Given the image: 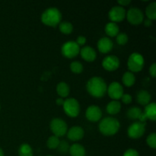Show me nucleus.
I'll use <instances>...</instances> for the list:
<instances>
[{
	"mask_svg": "<svg viewBox=\"0 0 156 156\" xmlns=\"http://www.w3.org/2000/svg\"><path fill=\"white\" fill-rule=\"evenodd\" d=\"M146 143L148 146L152 149H155L156 148V134L155 133L149 134L146 139Z\"/></svg>",
	"mask_w": 156,
	"mask_h": 156,
	"instance_id": "nucleus-31",
	"label": "nucleus"
},
{
	"mask_svg": "<svg viewBox=\"0 0 156 156\" xmlns=\"http://www.w3.org/2000/svg\"><path fill=\"white\" fill-rule=\"evenodd\" d=\"M76 42L79 47H80V46L85 45V43H86V37L84 36H79L77 39H76Z\"/></svg>",
	"mask_w": 156,
	"mask_h": 156,
	"instance_id": "nucleus-35",
	"label": "nucleus"
},
{
	"mask_svg": "<svg viewBox=\"0 0 156 156\" xmlns=\"http://www.w3.org/2000/svg\"><path fill=\"white\" fill-rule=\"evenodd\" d=\"M85 117L89 121L98 122L101 119L102 111L99 107L96 105H91L85 111Z\"/></svg>",
	"mask_w": 156,
	"mask_h": 156,
	"instance_id": "nucleus-13",
	"label": "nucleus"
},
{
	"mask_svg": "<svg viewBox=\"0 0 156 156\" xmlns=\"http://www.w3.org/2000/svg\"><path fill=\"white\" fill-rule=\"evenodd\" d=\"M64 112L70 117H76L80 113V105L79 101L73 98H69L64 100L62 105Z\"/></svg>",
	"mask_w": 156,
	"mask_h": 156,
	"instance_id": "nucleus-5",
	"label": "nucleus"
},
{
	"mask_svg": "<svg viewBox=\"0 0 156 156\" xmlns=\"http://www.w3.org/2000/svg\"><path fill=\"white\" fill-rule=\"evenodd\" d=\"M121 109V104L118 101H114L109 102L108 105H107V112L111 115H114V114H118Z\"/></svg>",
	"mask_w": 156,
	"mask_h": 156,
	"instance_id": "nucleus-21",
	"label": "nucleus"
},
{
	"mask_svg": "<svg viewBox=\"0 0 156 156\" xmlns=\"http://www.w3.org/2000/svg\"><path fill=\"white\" fill-rule=\"evenodd\" d=\"M69 86L66 82H59L56 86V92L62 98L68 97L69 94Z\"/></svg>",
	"mask_w": 156,
	"mask_h": 156,
	"instance_id": "nucleus-22",
	"label": "nucleus"
},
{
	"mask_svg": "<svg viewBox=\"0 0 156 156\" xmlns=\"http://www.w3.org/2000/svg\"><path fill=\"white\" fill-rule=\"evenodd\" d=\"M0 110H1V106H0Z\"/></svg>",
	"mask_w": 156,
	"mask_h": 156,
	"instance_id": "nucleus-42",
	"label": "nucleus"
},
{
	"mask_svg": "<svg viewBox=\"0 0 156 156\" xmlns=\"http://www.w3.org/2000/svg\"><path fill=\"white\" fill-rule=\"evenodd\" d=\"M105 33L109 37H114L120 33V27L116 23L109 22L105 25Z\"/></svg>",
	"mask_w": 156,
	"mask_h": 156,
	"instance_id": "nucleus-19",
	"label": "nucleus"
},
{
	"mask_svg": "<svg viewBox=\"0 0 156 156\" xmlns=\"http://www.w3.org/2000/svg\"><path fill=\"white\" fill-rule=\"evenodd\" d=\"M59 142L60 140H59L57 136H51L50 137H49V139L47 140V147L50 149H57L58 146L59 144Z\"/></svg>",
	"mask_w": 156,
	"mask_h": 156,
	"instance_id": "nucleus-28",
	"label": "nucleus"
},
{
	"mask_svg": "<svg viewBox=\"0 0 156 156\" xmlns=\"http://www.w3.org/2000/svg\"><path fill=\"white\" fill-rule=\"evenodd\" d=\"M88 92L94 98H102L107 93L108 86L105 81L99 76H94L88 81L86 85Z\"/></svg>",
	"mask_w": 156,
	"mask_h": 156,
	"instance_id": "nucleus-1",
	"label": "nucleus"
},
{
	"mask_svg": "<svg viewBox=\"0 0 156 156\" xmlns=\"http://www.w3.org/2000/svg\"><path fill=\"white\" fill-rule=\"evenodd\" d=\"M143 113L146 116L148 120L155 121L156 119V105L155 102H152V103H149L146 105L145 111Z\"/></svg>",
	"mask_w": 156,
	"mask_h": 156,
	"instance_id": "nucleus-18",
	"label": "nucleus"
},
{
	"mask_svg": "<svg viewBox=\"0 0 156 156\" xmlns=\"http://www.w3.org/2000/svg\"><path fill=\"white\" fill-rule=\"evenodd\" d=\"M123 156H140V154L136 149H129L124 152Z\"/></svg>",
	"mask_w": 156,
	"mask_h": 156,
	"instance_id": "nucleus-34",
	"label": "nucleus"
},
{
	"mask_svg": "<svg viewBox=\"0 0 156 156\" xmlns=\"http://www.w3.org/2000/svg\"><path fill=\"white\" fill-rule=\"evenodd\" d=\"M142 110L138 107H132L126 112V116L130 120H138L142 114Z\"/></svg>",
	"mask_w": 156,
	"mask_h": 156,
	"instance_id": "nucleus-24",
	"label": "nucleus"
},
{
	"mask_svg": "<svg viewBox=\"0 0 156 156\" xmlns=\"http://www.w3.org/2000/svg\"><path fill=\"white\" fill-rule=\"evenodd\" d=\"M107 91L111 99L114 101H117L121 98L122 95L123 94V88L119 82H114L110 84Z\"/></svg>",
	"mask_w": 156,
	"mask_h": 156,
	"instance_id": "nucleus-11",
	"label": "nucleus"
},
{
	"mask_svg": "<svg viewBox=\"0 0 156 156\" xmlns=\"http://www.w3.org/2000/svg\"><path fill=\"white\" fill-rule=\"evenodd\" d=\"M126 10L122 6H114L111 8V10L109 11L108 13V16H109L110 20L111 22H120L124 20L125 17H126Z\"/></svg>",
	"mask_w": 156,
	"mask_h": 156,
	"instance_id": "nucleus-10",
	"label": "nucleus"
},
{
	"mask_svg": "<svg viewBox=\"0 0 156 156\" xmlns=\"http://www.w3.org/2000/svg\"><path fill=\"white\" fill-rule=\"evenodd\" d=\"M149 74L151 75L152 78H155L156 76V64L153 63L149 68Z\"/></svg>",
	"mask_w": 156,
	"mask_h": 156,
	"instance_id": "nucleus-36",
	"label": "nucleus"
},
{
	"mask_svg": "<svg viewBox=\"0 0 156 156\" xmlns=\"http://www.w3.org/2000/svg\"><path fill=\"white\" fill-rule=\"evenodd\" d=\"M146 132V123L135 122L129 126L127 129V134L129 138L139 139L143 136Z\"/></svg>",
	"mask_w": 156,
	"mask_h": 156,
	"instance_id": "nucleus-8",
	"label": "nucleus"
},
{
	"mask_svg": "<svg viewBox=\"0 0 156 156\" xmlns=\"http://www.w3.org/2000/svg\"><path fill=\"white\" fill-rule=\"evenodd\" d=\"M80 55L83 59L87 62H93L97 57V53L93 47L87 46L80 49Z\"/></svg>",
	"mask_w": 156,
	"mask_h": 156,
	"instance_id": "nucleus-15",
	"label": "nucleus"
},
{
	"mask_svg": "<svg viewBox=\"0 0 156 156\" xmlns=\"http://www.w3.org/2000/svg\"><path fill=\"white\" fill-rule=\"evenodd\" d=\"M69 152L71 156H85V149L83 146L79 143H75L69 147Z\"/></svg>",
	"mask_w": 156,
	"mask_h": 156,
	"instance_id": "nucleus-20",
	"label": "nucleus"
},
{
	"mask_svg": "<svg viewBox=\"0 0 156 156\" xmlns=\"http://www.w3.org/2000/svg\"><path fill=\"white\" fill-rule=\"evenodd\" d=\"M56 105H62H62H63V103H64V99L62 98H59L56 99Z\"/></svg>",
	"mask_w": 156,
	"mask_h": 156,
	"instance_id": "nucleus-39",
	"label": "nucleus"
},
{
	"mask_svg": "<svg viewBox=\"0 0 156 156\" xmlns=\"http://www.w3.org/2000/svg\"><path fill=\"white\" fill-rule=\"evenodd\" d=\"M145 59L143 55L139 53H133L129 56L128 59L127 66L129 72L131 73H138L144 67Z\"/></svg>",
	"mask_w": 156,
	"mask_h": 156,
	"instance_id": "nucleus-4",
	"label": "nucleus"
},
{
	"mask_svg": "<svg viewBox=\"0 0 156 156\" xmlns=\"http://www.w3.org/2000/svg\"><path fill=\"white\" fill-rule=\"evenodd\" d=\"M47 156H53V155H47Z\"/></svg>",
	"mask_w": 156,
	"mask_h": 156,
	"instance_id": "nucleus-41",
	"label": "nucleus"
},
{
	"mask_svg": "<svg viewBox=\"0 0 156 156\" xmlns=\"http://www.w3.org/2000/svg\"><path fill=\"white\" fill-rule=\"evenodd\" d=\"M0 156H4V152H3L2 149L0 148Z\"/></svg>",
	"mask_w": 156,
	"mask_h": 156,
	"instance_id": "nucleus-40",
	"label": "nucleus"
},
{
	"mask_svg": "<svg viewBox=\"0 0 156 156\" xmlns=\"http://www.w3.org/2000/svg\"><path fill=\"white\" fill-rule=\"evenodd\" d=\"M69 145L68 142H66V140H62V141L59 142V144L58 146L57 149L59 150V152L62 154H66L69 152Z\"/></svg>",
	"mask_w": 156,
	"mask_h": 156,
	"instance_id": "nucleus-30",
	"label": "nucleus"
},
{
	"mask_svg": "<svg viewBox=\"0 0 156 156\" xmlns=\"http://www.w3.org/2000/svg\"><path fill=\"white\" fill-rule=\"evenodd\" d=\"M59 30L64 34H69L73 32V24L69 21H63L59 24Z\"/></svg>",
	"mask_w": 156,
	"mask_h": 156,
	"instance_id": "nucleus-27",
	"label": "nucleus"
},
{
	"mask_svg": "<svg viewBox=\"0 0 156 156\" xmlns=\"http://www.w3.org/2000/svg\"><path fill=\"white\" fill-rule=\"evenodd\" d=\"M122 81H123V83L125 86L131 87L135 84L136 77L133 73H131V72H126L123 74Z\"/></svg>",
	"mask_w": 156,
	"mask_h": 156,
	"instance_id": "nucleus-23",
	"label": "nucleus"
},
{
	"mask_svg": "<svg viewBox=\"0 0 156 156\" xmlns=\"http://www.w3.org/2000/svg\"><path fill=\"white\" fill-rule=\"evenodd\" d=\"M126 15L128 21L133 25H139L143 23L144 20V15L143 12L138 8L133 7L129 9L126 12Z\"/></svg>",
	"mask_w": 156,
	"mask_h": 156,
	"instance_id": "nucleus-9",
	"label": "nucleus"
},
{
	"mask_svg": "<svg viewBox=\"0 0 156 156\" xmlns=\"http://www.w3.org/2000/svg\"><path fill=\"white\" fill-rule=\"evenodd\" d=\"M19 156H33V149L27 143H24L20 146L18 149Z\"/></svg>",
	"mask_w": 156,
	"mask_h": 156,
	"instance_id": "nucleus-25",
	"label": "nucleus"
},
{
	"mask_svg": "<svg viewBox=\"0 0 156 156\" xmlns=\"http://www.w3.org/2000/svg\"><path fill=\"white\" fill-rule=\"evenodd\" d=\"M121 101L123 103L126 104V105H129L132 101V97L129 95V94H123L121 97Z\"/></svg>",
	"mask_w": 156,
	"mask_h": 156,
	"instance_id": "nucleus-33",
	"label": "nucleus"
},
{
	"mask_svg": "<svg viewBox=\"0 0 156 156\" xmlns=\"http://www.w3.org/2000/svg\"><path fill=\"white\" fill-rule=\"evenodd\" d=\"M151 98H152V96H151L150 93L146 90H141L139 91L136 95L137 102L140 105H145V106L150 103Z\"/></svg>",
	"mask_w": 156,
	"mask_h": 156,
	"instance_id": "nucleus-17",
	"label": "nucleus"
},
{
	"mask_svg": "<svg viewBox=\"0 0 156 156\" xmlns=\"http://www.w3.org/2000/svg\"><path fill=\"white\" fill-rule=\"evenodd\" d=\"M66 134L69 140L73 142H76L83 138L84 135H85V131H84L83 128L81 126H74L68 129Z\"/></svg>",
	"mask_w": 156,
	"mask_h": 156,
	"instance_id": "nucleus-14",
	"label": "nucleus"
},
{
	"mask_svg": "<svg viewBox=\"0 0 156 156\" xmlns=\"http://www.w3.org/2000/svg\"><path fill=\"white\" fill-rule=\"evenodd\" d=\"M102 66L107 71H115L120 66V59L114 55L108 56L102 61Z\"/></svg>",
	"mask_w": 156,
	"mask_h": 156,
	"instance_id": "nucleus-12",
	"label": "nucleus"
},
{
	"mask_svg": "<svg viewBox=\"0 0 156 156\" xmlns=\"http://www.w3.org/2000/svg\"><path fill=\"white\" fill-rule=\"evenodd\" d=\"M62 14L56 8H49L43 12L41 15V21L45 25L50 27H56L60 23Z\"/></svg>",
	"mask_w": 156,
	"mask_h": 156,
	"instance_id": "nucleus-3",
	"label": "nucleus"
},
{
	"mask_svg": "<svg viewBox=\"0 0 156 156\" xmlns=\"http://www.w3.org/2000/svg\"><path fill=\"white\" fill-rule=\"evenodd\" d=\"M143 21H144L145 26H146V27H150V26H152V21H151L149 18H146V19L143 20Z\"/></svg>",
	"mask_w": 156,
	"mask_h": 156,
	"instance_id": "nucleus-38",
	"label": "nucleus"
},
{
	"mask_svg": "<svg viewBox=\"0 0 156 156\" xmlns=\"http://www.w3.org/2000/svg\"><path fill=\"white\" fill-rule=\"evenodd\" d=\"M117 2H118V4L120 5H121L123 7V6L128 5L131 2V1H129V0H119V1H117Z\"/></svg>",
	"mask_w": 156,
	"mask_h": 156,
	"instance_id": "nucleus-37",
	"label": "nucleus"
},
{
	"mask_svg": "<svg viewBox=\"0 0 156 156\" xmlns=\"http://www.w3.org/2000/svg\"><path fill=\"white\" fill-rule=\"evenodd\" d=\"M99 130L104 136H114L119 131L120 127V122L114 117H108L102 119L99 123Z\"/></svg>",
	"mask_w": 156,
	"mask_h": 156,
	"instance_id": "nucleus-2",
	"label": "nucleus"
},
{
	"mask_svg": "<svg viewBox=\"0 0 156 156\" xmlns=\"http://www.w3.org/2000/svg\"><path fill=\"white\" fill-rule=\"evenodd\" d=\"M117 42L119 45H125L128 42V35L125 33H119L117 35Z\"/></svg>",
	"mask_w": 156,
	"mask_h": 156,
	"instance_id": "nucleus-32",
	"label": "nucleus"
},
{
	"mask_svg": "<svg viewBox=\"0 0 156 156\" xmlns=\"http://www.w3.org/2000/svg\"><path fill=\"white\" fill-rule=\"evenodd\" d=\"M70 69L76 74H80L83 71V65L79 61H74L70 64Z\"/></svg>",
	"mask_w": 156,
	"mask_h": 156,
	"instance_id": "nucleus-29",
	"label": "nucleus"
},
{
	"mask_svg": "<svg viewBox=\"0 0 156 156\" xmlns=\"http://www.w3.org/2000/svg\"><path fill=\"white\" fill-rule=\"evenodd\" d=\"M113 41L109 37H102L98 42V50L102 53H108L111 51L113 48Z\"/></svg>",
	"mask_w": 156,
	"mask_h": 156,
	"instance_id": "nucleus-16",
	"label": "nucleus"
},
{
	"mask_svg": "<svg viewBox=\"0 0 156 156\" xmlns=\"http://www.w3.org/2000/svg\"><path fill=\"white\" fill-rule=\"evenodd\" d=\"M80 47L76 41H67L62 47V54L68 59H72L78 56L80 53Z\"/></svg>",
	"mask_w": 156,
	"mask_h": 156,
	"instance_id": "nucleus-7",
	"label": "nucleus"
},
{
	"mask_svg": "<svg viewBox=\"0 0 156 156\" xmlns=\"http://www.w3.org/2000/svg\"><path fill=\"white\" fill-rule=\"evenodd\" d=\"M50 129L54 136L59 138L66 134L68 131V126L62 119L54 118L50 122Z\"/></svg>",
	"mask_w": 156,
	"mask_h": 156,
	"instance_id": "nucleus-6",
	"label": "nucleus"
},
{
	"mask_svg": "<svg viewBox=\"0 0 156 156\" xmlns=\"http://www.w3.org/2000/svg\"><path fill=\"white\" fill-rule=\"evenodd\" d=\"M146 15L147 18L150 19L151 21L155 20L156 18V3L155 2L150 3L149 5L146 7Z\"/></svg>",
	"mask_w": 156,
	"mask_h": 156,
	"instance_id": "nucleus-26",
	"label": "nucleus"
}]
</instances>
